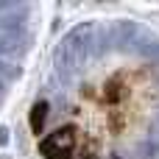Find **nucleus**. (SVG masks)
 <instances>
[{"mask_svg": "<svg viewBox=\"0 0 159 159\" xmlns=\"http://www.w3.org/2000/svg\"><path fill=\"white\" fill-rule=\"evenodd\" d=\"M42 159H159V34L131 17H89L53 45L31 98Z\"/></svg>", "mask_w": 159, "mask_h": 159, "instance_id": "1", "label": "nucleus"}, {"mask_svg": "<svg viewBox=\"0 0 159 159\" xmlns=\"http://www.w3.org/2000/svg\"><path fill=\"white\" fill-rule=\"evenodd\" d=\"M39 6L34 3H0V109L17 89L36 42Z\"/></svg>", "mask_w": 159, "mask_h": 159, "instance_id": "2", "label": "nucleus"}]
</instances>
